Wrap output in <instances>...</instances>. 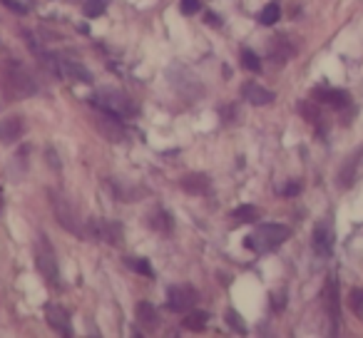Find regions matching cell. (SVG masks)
Masks as SVG:
<instances>
[{"instance_id": "1", "label": "cell", "mask_w": 363, "mask_h": 338, "mask_svg": "<svg viewBox=\"0 0 363 338\" xmlns=\"http://www.w3.org/2000/svg\"><path fill=\"white\" fill-rule=\"evenodd\" d=\"M92 105L102 112H110L115 117H137V105L127 92L115 87H102L92 95Z\"/></svg>"}, {"instance_id": "2", "label": "cell", "mask_w": 363, "mask_h": 338, "mask_svg": "<svg viewBox=\"0 0 363 338\" xmlns=\"http://www.w3.org/2000/svg\"><path fill=\"white\" fill-rule=\"evenodd\" d=\"M50 202H52V209H55L57 222H60L67 232L75 234V237H90V222H82L75 204H72L70 199L57 192H50Z\"/></svg>"}, {"instance_id": "3", "label": "cell", "mask_w": 363, "mask_h": 338, "mask_svg": "<svg viewBox=\"0 0 363 338\" xmlns=\"http://www.w3.org/2000/svg\"><path fill=\"white\" fill-rule=\"evenodd\" d=\"M289 237H291V229L284 227V224H262L252 237L244 239V247L252 249V252H274Z\"/></svg>"}, {"instance_id": "4", "label": "cell", "mask_w": 363, "mask_h": 338, "mask_svg": "<svg viewBox=\"0 0 363 338\" xmlns=\"http://www.w3.org/2000/svg\"><path fill=\"white\" fill-rule=\"evenodd\" d=\"M3 80H6V87L11 90L13 97H33L38 92V85L21 65H11L3 70Z\"/></svg>"}, {"instance_id": "5", "label": "cell", "mask_w": 363, "mask_h": 338, "mask_svg": "<svg viewBox=\"0 0 363 338\" xmlns=\"http://www.w3.org/2000/svg\"><path fill=\"white\" fill-rule=\"evenodd\" d=\"M35 264H38V271L52 283L57 286L60 283V276H57V259H55V252H52L50 242L48 237H38L35 242Z\"/></svg>"}, {"instance_id": "6", "label": "cell", "mask_w": 363, "mask_h": 338, "mask_svg": "<svg viewBox=\"0 0 363 338\" xmlns=\"http://www.w3.org/2000/svg\"><path fill=\"white\" fill-rule=\"evenodd\" d=\"M197 291L192 286H172L169 293H167V308L174 313H187L189 308H194L197 303Z\"/></svg>"}, {"instance_id": "7", "label": "cell", "mask_w": 363, "mask_h": 338, "mask_svg": "<svg viewBox=\"0 0 363 338\" xmlns=\"http://www.w3.org/2000/svg\"><path fill=\"white\" fill-rule=\"evenodd\" d=\"M90 237H97L107 244H122V227L117 222H105V219H90Z\"/></svg>"}, {"instance_id": "8", "label": "cell", "mask_w": 363, "mask_h": 338, "mask_svg": "<svg viewBox=\"0 0 363 338\" xmlns=\"http://www.w3.org/2000/svg\"><path fill=\"white\" fill-rule=\"evenodd\" d=\"M45 62L55 67L62 77H72V80H80V82H92V75L80 65V62H72V60H67V57H55V60H52V57H45Z\"/></svg>"}, {"instance_id": "9", "label": "cell", "mask_w": 363, "mask_h": 338, "mask_svg": "<svg viewBox=\"0 0 363 338\" xmlns=\"http://www.w3.org/2000/svg\"><path fill=\"white\" fill-rule=\"evenodd\" d=\"M95 125H97V130H100V135L107 137V140H112V142L125 140V130H122L120 117L110 115V112H102V117H95Z\"/></svg>"}, {"instance_id": "10", "label": "cell", "mask_w": 363, "mask_h": 338, "mask_svg": "<svg viewBox=\"0 0 363 338\" xmlns=\"http://www.w3.org/2000/svg\"><path fill=\"white\" fill-rule=\"evenodd\" d=\"M313 249L318 257H331L333 254V229L328 222H318L313 229Z\"/></svg>"}, {"instance_id": "11", "label": "cell", "mask_w": 363, "mask_h": 338, "mask_svg": "<svg viewBox=\"0 0 363 338\" xmlns=\"http://www.w3.org/2000/svg\"><path fill=\"white\" fill-rule=\"evenodd\" d=\"M45 316H48V323H50V328H55L57 333H62V336H72V321H70V313L65 311L62 306H48L45 308Z\"/></svg>"}, {"instance_id": "12", "label": "cell", "mask_w": 363, "mask_h": 338, "mask_svg": "<svg viewBox=\"0 0 363 338\" xmlns=\"http://www.w3.org/2000/svg\"><path fill=\"white\" fill-rule=\"evenodd\" d=\"M323 298H326V311H328V318H331V326H333V333H338V326H341V308H338V286H336V276L328 278V286L323 291Z\"/></svg>"}, {"instance_id": "13", "label": "cell", "mask_w": 363, "mask_h": 338, "mask_svg": "<svg viewBox=\"0 0 363 338\" xmlns=\"http://www.w3.org/2000/svg\"><path fill=\"white\" fill-rule=\"evenodd\" d=\"M313 100L321 102V105L336 107V110L351 105V97H348L346 90H328V87H316V90H313Z\"/></svg>"}, {"instance_id": "14", "label": "cell", "mask_w": 363, "mask_h": 338, "mask_svg": "<svg viewBox=\"0 0 363 338\" xmlns=\"http://www.w3.org/2000/svg\"><path fill=\"white\" fill-rule=\"evenodd\" d=\"M244 97H247V100L252 102L254 107L272 105V102H274V92L267 90V87H262V85H247V90H244Z\"/></svg>"}, {"instance_id": "15", "label": "cell", "mask_w": 363, "mask_h": 338, "mask_svg": "<svg viewBox=\"0 0 363 338\" xmlns=\"http://www.w3.org/2000/svg\"><path fill=\"white\" fill-rule=\"evenodd\" d=\"M137 321L142 323V326H147V328H157L160 326V311H157L152 303H147V301H142V303H137Z\"/></svg>"}, {"instance_id": "16", "label": "cell", "mask_w": 363, "mask_h": 338, "mask_svg": "<svg viewBox=\"0 0 363 338\" xmlns=\"http://www.w3.org/2000/svg\"><path fill=\"white\" fill-rule=\"evenodd\" d=\"M182 189L189 194H207L209 179L204 174H187V177H182Z\"/></svg>"}, {"instance_id": "17", "label": "cell", "mask_w": 363, "mask_h": 338, "mask_svg": "<svg viewBox=\"0 0 363 338\" xmlns=\"http://www.w3.org/2000/svg\"><path fill=\"white\" fill-rule=\"evenodd\" d=\"M23 135V122L18 117L0 122V142H16Z\"/></svg>"}, {"instance_id": "18", "label": "cell", "mask_w": 363, "mask_h": 338, "mask_svg": "<svg viewBox=\"0 0 363 338\" xmlns=\"http://www.w3.org/2000/svg\"><path fill=\"white\" fill-rule=\"evenodd\" d=\"M209 321V313L204 311H187V316H184V328H189V331H202L204 326H207Z\"/></svg>"}, {"instance_id": "19", "label": "cell", "mask_w": 363, "mask_h": 338, "mask_svg": "<svg viewBox=\"0 0 363 338\" xmlns=\"http://www.w3.org/2000/svg\"><path fill=\"white\" fill-rule=\"evenodd\" d=\"M150 224H152V229H155V232H164V234L172 232V219H169V214H167L164 209H157V212L150 217Z\"/></svg>"}, {"instance_id": "20", "label": "cell", "mask_w": 363, "mask_h": 338, "mask_svg": "<svg viewBox=\"0 0 363 338\" xmlns=\"http://www.w3.org/2000/svg\"><path fill=\"white\" fill-rule=\"evenodd\" d=\"M279 18H281V8H279V3H269V6L259 13V23H262V26H277Z\"/></svg>"}, {"instance_id": "21", "label": "cell", "mask_w": 363, "mask_h": 338, "mask_svg": "<svg viewBox=\"0 0 363 338\" xmlns=\"http://www.w3.org/2000/svg\"><path fill=\"white\" fill-rule=\"evenodd\" d=\"M232 217L239 219V222H257V219H259V209L252 207V204H242V207L234 209Z\"/></svg>"}, {"instance_id": "22", "label": "cell", "mask_w": 363, "mask_h": 338, "mask_svg": "<svg viewBox=\"0 0 363 338\" xmlns=\"http://www.w3.org/2000/svg\"><path fill=\"white\" fill-rule=\"evenodd\" d=\"M348 308L353 311V316L363 318V288H353L348 293Z\"/></svg>"}, {"instance_id": "23", "label": "cell", "mask_w": 363, "mask_h": 338, "mask_svg": "<svg viewBox=\"0 0 363 338\" xmlns=\"http://www.w3.org/2000/svg\"><path fill=\"white\" fill-rule=\"evenodd\" d=\"M107 3L105 0H85V6H82V11H85L87 18H100L102 13H105Z\"/></svg>"}, {"instance_id": "24", "label": "cell", "mask_w": 363, "mask_h": 338, "mask_svg": "<svg viewBox=\"0 0 363 338\" xmlns=\"http://www.w3.org/2000/svg\"><path fill=\"white\" fill-rule=\"evenodd\" d=\"M239 57H242V65L247 67V70L262 72V60H259V57L254 55L252 50H242V52H239Z\"/></svg>"}, {"instance_id": "25", "label": "cell", "mask_w": 363, "mask_h": 338, "mask_svg": "<svg viewBox=\"0 0 363 338\" xmlns=\"http://www.w3.org/2000/svg\"><path fill=\"white\" fill-rule=\"evenodd\" d=\"M132 266H135V271L137 274H145V276H155V271H152V264L150 261H147V259H132Z\"/></svg>"}, {"instance_id": "26", "label": "cell", "mask_w": 363, "mask_h": 338, "mask_svg": "<svg viewBox=\"0 0 363 338\" xmlns=\"http://www.w3.org/2000/svg\"><path fill=\"white\" fill-rule=\"evenodd\" d=\"M0 3H3L8 11L16 13V16H26V13H28V6L23 3V0H0Z\"/></svg>"}, {"instance_id": "27", "label": "cell", "mask_w": 363, "mask_h": 338, "mask_svg": "<svg viewBox=\"0 0 363 338\" xmlns=\"http://www.w3.org/2000/svg\"><path fill=\"white\" fill-rule=\"evenodd\" d=\"M227 321L232 323V328H234L237 333H244V331H247V326H244V318L239 316L237 311H229V313H227Z\"/></svg>"}, {"instance_id": "28", "label": "cell", "mask_w": 363, "mask_h": 338, "mask_svg": "<svg viewBox=\"0 0 363 338\" xmlns=\"http://www.w3.org/2000/svg\"><path fill=\"white\" fill-rule=\"evenodd\" d=\"M199 11V0H182V13L184 16H194Z\"/></svg>"}, {"instance_id": "29", "label": "cell", "mask_w": 363, "mask_h": 338, "mask_svg": "<svg viewBox=\"0 0 363 338\" xmlns=\"http://www.w3.org/2000/svg\"><path fill=\"white\" fill-rule=\"evenodd\" d=\"M281 194H284V197H296V194H301V184H298V182H291L286 189H284Z\"/></svg>"}]
</instances>
